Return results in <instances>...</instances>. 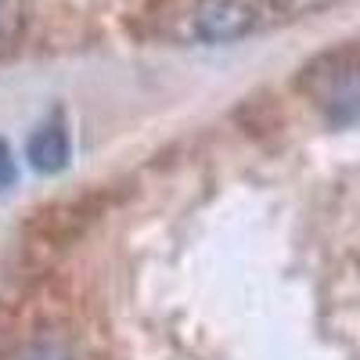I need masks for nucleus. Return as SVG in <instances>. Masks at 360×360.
I'll return each instance as SVG.
<instances>
[{"mask_svg":"<svg viewBox=\"0 0 360 360\" xmlns=\"http://www.w3.org/2000/svg\"><path fill=\"white\" fill-rule=\"evenodd\" d=\"M299 90L321 108L332 127H360V51H328L299 72Z\"/></svg>","mask_w":360,"mask_h":360,"instance_id":"obj_2","label":"nucleus"},{"mask_svg":"<svg viewBox=\"0 0 360 360\" xmlns=\"http://www.w3.org/2000/svg\"><path fill=\"white\" fill-rule=\"evenodd\" d=\"M25 159L37 173H62L72 159V141H69V130L62 119L54 123H44L40 130H33L25 144Z\"/></svg>","mask_w":360,"mask_h":360,"instance_id":"obj_4","label":"nucleus"},{"mask_svg":"<svg viewBox=\"0 0 360 360\" xmlns=\"http://www.w3.org/2000/svg\"><path fill=\"white\" fill-rule=\"evenodd\" d=\"M144 33L180 47L234 44L259 25L249 0H155L144 11Z\"/></svg>","mask_w":360,"mask_h":360,"instance_id":"obj_1","label":"nucleus"},{"mask_svg":"<svg viewBox=\"0 0 360 360\" xmlns=\"http://www.w3.org/2000/svg\"><path fill=\"white\" fill-rule=\"evenodd\" d=\"M25 37V0H0V58L18 51Z\"/></svg>","mask_w":360,"mask_h":360,"instance_id":"obj_5","label":"nucleus"},{"mask_svg":"<svg viewBox=\"0 0 360 360\" xmlns=\"http://www.w3.org/2000/svg\"><path fill=\"white\" fill-rule=\"evenodd\" d=\"M22 360H76L62 339H33L22 349Z\"/></svg>","mask_w":360,"mask_h":360,"instance_id":"obj_6","label":"nucleus"},{"mask_svg":"<svg viewBox=\"0 0 360 360\" xmlns=\"http://www.w3.org/2000/svg\"><path fill=\"white\" fill-rule=\"evenodd\" d=\"M101 205H105V195L101 191H90V195L69 198V202H54V205L40 209V213H33L29 234H33L40 245L62 249V245H69L72 238H79L90 224L101 217Z\"/></svg>","mask_w":360,"mask_h":360,"instance_id":"obj_3","label":"nucleus"},{"mask_svg":"<svg viewBox=\"0 0 360 360\" xmlns=\"http://www.w3.org/2000/svg\"><path fill=\"white\" fill-rule=\"evenodd\" d=\"M15 176H18V166H15V155H11V148L8 141L0 137V195H4L11 184H15Z\"/></svg>","mask_w":360,"mask_h":360,"instance_id":"obj_7","label":"nucleus"}]
</instances>
